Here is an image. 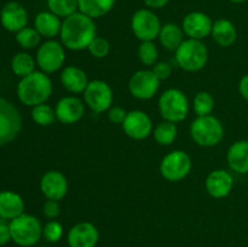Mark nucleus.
I'll return each mask as SVG.
<instances>
[{
    "label": "nucleus",
    "instance_id": "f257e3e1",
    "mask_svg": "<svg viewBox=\"0 0 248 247\" xmlns=\"http://www.w3.org/2000/svg\"><path fill=\"white\" fill-rule=\"evenodd\" d=\"M96 33L94 19L78 11L63 18L60 33L61 43L68 50H86L90 43L97 36Z\"/></svg>",
    "mask_w": 248,
    "mask_h": 247
},
{
    "label": "nucleus",
    "instance_id": "f03ea898",
    "mask_svg": "<svg viewBox=\"0 0 248 247\" xmlns=\"http://www.w3.org/2000/svg\"><path fill=\"white\" fill-rule=\"evenodd\" d=\"M53 91L52 81L44 72H33L27 77H21L17 86L18 99L28 107L43 104L51 97Z\"/></svg>",
    "mask_w": 248,
    "mask_h": 247
},
{
    "label": "nucleus",
    "instance_id": "7ed1b4c3",
    "mask_svg": "<svg viewBox=\"0 0 248 247\" xmlns=\"http://www.w3.org/2000/svg\"><path fill=\"white\" fill-rule=\"evenodd\" d=\"M174 52L177 64L186 72H199L207 64L208 50L202 40L186 39Z\"/></svg>",
    "mask_w": 248,
    "mask_h": 247
},
{
    "label": "nucleus",
    "instance_id": "20e7f679",
    "mask_svg": "<svg viewBox=\"0 0 248 247\" xmlns=\"http://www.w3.org/2000/svg\"><path fill=\"white\" fill-rule=\"evenodd\" d=\"M9 227L12 241L21 247L34 246L43 237V225L31 215L23 213L14 218L10 220Z\"/></svg>",
    "mask_w": 248,
    "mask_h": 247
},
{
    "label": "nucleus",
    "instance_id": "39448f33",
    "mask_svg": "<svg viewBox=\"0 0 248 247\" xmlns=\"http://www.w3.org/2000/svg\"><path fill=\"white\" fill-rule=\"evenodd\" d=\"M190 136L200 147H215L224 137V127L216 116H198L190 126Z\"/></svg>",
    "mask_w": 248,
    "mask_h": 247
},
{
    "label": "nucleus",
    "instance_id": "423d86ee",
    "mask_svg": "<svg viewBox=\"0 0 248 247\" xmlns=\"http://www.w3.org/2000/svg\"><path fill=\"white\" fill-rule=\"evenodd\" d=\"M189 99L179 89H169L160 96L159 111L162 119L171 123H181L189 114Z\"/></svg>",
    "mask_w": 248,
    "mask_h": 247
},
{
    "label": "nucleus",
    "instance_id": "0eeeda50",
    "mask_svg": "<svg viewBox=\"0 0 248 247\" xmlns=\"http://www.w3.org/2000/svg\"><path fill=\"white\" fill-rule=\"evenodd\" d=\"M193 162L188 153L173 150L165 155L160 164V173L169 182H181L190 173Z\"/></svg>",
    "mask_w": 248,
    "mask_h": 247
},
{
    "label": "nucleus",
    "instance_id": "6e6552de",
    "mask_svg": "<svg viewBox=\"0 0 248 247\" xmlns=\"http://www.w3.org/2000/svg\"><path fill=\"white\" fill-rule=\"evenodd\" d=\"M22 130V116L18 109L0 97V145L12 142Z\"/></svg>",
    "mask_w": 248,
    "mask_h": 247
},
{
    "label": "nucleus",
    "instance_id": "1a4fd4ad",
    "mask_svg": "<svg viewBox=\"0 0 248 247\" xmlns=\"http://www.w3.org/2000/svg\"><path fill=\"white\" fill-rule=\"evenodd\" d=\"M35 61L41 72L46 74L57 72L65 62V47L60 41L50 39L39 46Z\"/></svg>",
    "mask_w": 248,
    "mask_h": 247
},
{
    "label": "nucleus",
    "instance_id": "9d476101",
    "mask_svg": "<svg viewBox=\"0 0 248 247\" xmlns=\"http://www.w3.org/2000/svg\"><path fill=\"white\" fill-rule=\"evenodd\" d=\"M161 22L149 9H140L132 15L131 29L140 41H154L161 31Z\"/></svg>",
    "mask_w": 248,
    "mask_h": 247
},
{
    "label": "nucleus",
    "instance_id": "9b49d317",
    "mask_svg": "<svg viewBox=\"0 0 248 247\" xmlns=\"http://www.w3.org/2000/svg\"><path fill=\"white\" fill-rule=\"evenodd\" d=\"M113 90L103 80H92L84 91V102L94 113H104L113 104Z\"/></svg>",
    "mask_w": 248,
    "mask_h": 247
},
{
    "label": "nucleus",
    "instance_id": "f8f14e48",
    "mask_svg": "<svg viewBox=\"0 0 248 247\" xmlns=\"http://www.w3.org/2000/svg\"><path fill=\"white\" fill-rule=\"evenodd\" d=\"M160 80L150 69L136 72L128 80V91L135 98L147 101L153 98L160 89Z\"/></svg>",
    "mask_w": 248,
    "mask_h": 247
},
{
    "label": "nucleus",
    "instance_id": "ddd939ff",
    "mask_svg": "<svg viewBox=\"0 0 248 247\" xmlns=\"http://www.w3.org/2000/svg\"><path fill=\"white\" fill-rule=\"evenodd\" d=\"M121 126L124 132L136 140L145 139L153 133L152 119L143 110L127 111L125 121Z\"/></svg>",
    "mask_w": 248,
    "mask_h": 247
},
{
    "label": "nucleus",
    "instance_id": "4468645a",
    "mask_svg": "<svg viewBox=\"0 0 248 247\" xmlns=\"http://www.w3.org/2000/svg\"><path fill=\"white\" fill-rule=\"evenodd\" d=\"M213 22L207 14L202 11H193L186 15L182 22L184 34L190 39L202 40L212 33Z\"/></svg>",
    "mask_w": 248,
    "mask_h": 247
},
{
    "label": "nucleus",
    "instance_id": "2eb2a0df",
    "mask_svg": "<svg viewBox=\"0 0 248 247\" xmlns=\"http://www.w3.org/2000/svg\"><path fill=\"white\" fill-rule=\"evenodd\" d=\"M0 23L11 33H17L26 28L28 23V12L26 7L17 1L6 2L0 10Z\"/></svg>",
    "mask_w": 248,
    "mask_h": 247
},
{
    "label": "nucleus",
    "instance_id": "dca6fc26",
    "mask_svg": "<svg viewBox=\"0 0 248 247\" xmlns=\"http://www.w3.org/2000/svg\"><path fill=\"white\" fill-rule=\"evenodd\" d=\"M40 190L47 200H62L68 193L67 177L56 170L45 172L40 179Z\"/></svg>",
    "mask_w": 248,
    "mask_h": 247
},
{
    "label": "nucleus",
    "instance_id": "f3484780",
    "mask_svg": "<svg viewBox=\"0 0 248 247\" xmlns=\"http://www.w3.org/2000/svg\"><path fill=\"white\" fill-rule=\"evenodd\" d=\"M98 240V229L90 222H80L73 225L67 235L69 247H96Z\"/></svg>",
    "mask_w": 248,
    "mask_h": 247
},
{
    "label": "nucleus",
    "instance_id": "a211bd4d",
    "mask_svg": "<svg viewBox=\"0 0 248 247\" xmlns=\"http://www.w3.org/2000/svg\"><path fill=\"white\" fill-rule=\"evenodd\" d=\"M56 116L60 123L72 125L82 119L85 114V102L75 96L62 97L56 104Z\"/></svg>",
    "mask_w": 248,
    "mask_h": 247
},
{
    "label": "nucleus",
    "instance_id": "6ab92c4d",
    "mask_svg": "<svg viewBox=\"0 0 248 247\" xmlns=\"http://www.w3.org/2000/svg\"><path fill=\"white\" fill-rule=\"evenodd\" d=\"M207 193L215 199L227 198L232 190L234 179L225 170H215L207 176L205 182Z\"/></svg>",
    "mask_w": 248,
    "mask_h": 247
},
{
    "label": "nucleus",
    "instance_id": "aec40b11",
    "mask_svg": "<svg viewBox=\"0 0 248 247\" xmlns=\"http://www.w3.org/2000/svg\"><path fill=\"white\" fill-rule=\"evenodd\" d=\"M61 84L70 93H84L89 85L87 74L77 65H67L61 73Z\"/></svg>",
    "mask_w": 248,
    "mask_h": 247
},
{
    "label": "nucleus",
    "instance_id": "412c9836",
    "mask_svg": "<svg viewBox=\"0 0 248 247\" xmlns=\"http://www.w3.org/2000/svg\"><path fill=\"white\" fill-rule=\"evenodd\" d=\"M24 213V201L21 195L11 190L0 191V217L12 220Z\"/></svg>",
    "mask_w": 248,
    "mask_h": 247
},
{
    "label": "nucleus",
    "instance_id": "4be33fe9",
    "mask_svg": "<svg viewBox=\"0 0 248 247\" xmlns=\"http://www.w3.org/2000/svg\"><path fill=\"white\" fill-rule=\"evenodd\" d=\"M62 19L51 11H41L34 18V28L41 36L53 39L60 35L62 29Z\"/></svg>",
    "mask_w": 248,
    "mask_h": 247
},
{
    "label": "nucleus",
    "instance_id": "5701e85b",
    "mask_svg": "<svg viewBox=\"0 0 248 247\" xmlns=\"http://www.w3.org/2000/svg\"><path fill=\"white\" fill-rule=\"evenodd\" d=\"M227 161L234 172L241 174L248 173V140L235 142L228 150Z\"/></svg>",
    "mask_w": 248,
    "mask_h": 247
},
{
    "label": "nucleus",
    "instance_id": "b1692460",
    "mask_svg": "<svg viewBox=\"0 0 248 247\" xmlns=\"http://www.w3.org/2000/svg\"><path fill=\"white\" fill-rule=\"evenodd\" d=\"M212 38L222 47H229L236 41L237 31L232 21L227 18H219L213 22Z\"/></svg>",
    "mask_w": 248,
    "mask_h": 247
},
{
    "label": "nucleus",
    "instance_id": "393cba45",
    "mask_svg": "<svg viewBox=\"0 0 248 247\" xmlns=\"http://www.w3.org/2000/svg\"><path fill=\"white\" fill-rule=\"evenodd\" d=\"M184 31L182 27L176 23H166L161 27L159 33V41L166 50L176 51L184 41Z\"/></svg>",
    "mask_w": 248,
    "mask_h": 247
},
{
    "label": "nucleus",
    "instance_id": "a878e982",
    "mask_svg": "<svg viewBox=\"0 0 248 247\" xmlns=\"http://www.w3.org/2000/svg\"><path fill=\"white\" fill-rule=\"evenodd\" d=\"M116 0H79V11L91 18L106 16L115 6Z\"/></svg>",
    "mask_w": 248,
    "mask_h": 247
},
{
    "label": "nucleus",
    "instance_id": "bb28decb",
    "mask_svg": "<svg viewBox=\"0 0 248 247\" xmlns=\"http://www.w3.org/2000/svg\"><path fill=\"white\" fill-rule=\"evenodd\" d=\"M36 61L28 52H18L11 61V69L15 75L24 77L35 72Z\"/></svg>",
    "mask_w": 248,
    "mask_h": 247
},
{
    "label": "nucleus",
    "instance_id": "cd10ccee",
    "mask_svg": "<svg viewBox=\"0 0 248 247\" xmlns=\"http://www.w3.org/2000/svg\"><path fill=\"white\" fill-rule=\"evenodd\" d=\"M178 128L174 123L164 120L154 128V138L160 145H171L176 140Z\"/></svg>",
    "mask_w": 248,
    "mask_h": 247
},
{
    "label": "nucleus",
    "instance_id": "c85d7f7f",
    "mask_svg": "<svg viewBox=\"0 0 248 247\" xmlns=\"http://www.w3.org/2000/svg\"><path fill=\"white\" fill-rule=\"evenodd\" d=\"M48 11L53 12L61 18L70 16L79 11V0H46Z\"/></svg>",
    "mask_w": 248,
    "mask_h": 247
},
{
    "label": "nucleus",
    "instance_id": "c756f323",
    "mask_svg": "<svg viewBox=\"0 0 248 247\" xmlns=\"http://www.w3.org/2000/svg\"><path fill=\"white\" fill-rule=\"evenodd\" d=\"M31 119L39 126H50L57 120L56 110L48 104L43 103L33 107L31 109Z\"/></svg>",
    "mask_w": 248,
    "mask_h": 247
},
{
    "label": "nucleus",
    "instance_id": "7c9ffc66",
    "mask_svg": "<svg viewBox=\"0 0 248 247\" xmlns=\"http://www.w3.org/2000/svg\"><path fill=\"white\" fill-rule=\"evenodd\" d=\"M194 111L198 116L211 115L215 109V98L207 91H200L195 94L193 101Z\"/></svg>",
    "mask_w": 248,
    "mask_h": 247
},
{
    "label": "nucleus",
    "instance_id": "2f4dec72",
    "mask_svg": "<svg viewBox=\"0 0 248 247\" xmlns=\"http://www.w3.org/2000/svg\"><path fill=\"white\" fill-rule=\"evenodd\" d=\"M16 41L22 48H34L40 44L41 35L38 33L35 28H31V27H26V28L21 29L19 31L16 33Z\"/></svg>",
    "mask_w": 248,
    "mask_h": 247
},
{
    "label": "nucleus",
    "instance_id": "473e14b6",
    "mask_svg": "<svg viewBox=\"0 0 248 247\" xmlns=\"http://www.w3.org/2000/svg\"><path fill=\"white\" fill-rule=\"evenodd\" d=\"M138 58L144 65H154L159 58V51L153 41H142L138 47Z\"/></svg>",
    "mask_w": 248,
    "mask_h": 247
},
{
    "label": "nucleus",
    "instance_id": "72a5a7b5",
    "mask_svg": "<svg viewBox=\"0 0 248 247\" xmlns=\"http://www.w3.org/2000/svg\"><path fill=\"white\" fill-rule=\"evenodd\" d=\"M63 232L64 230H63L62 224L56 219H51L43 227V237L51 244L60 241L63 237Z\"/></svg>",
    "mask_w": 248,
    "mask_h": 247
},
{
    "label": "nucleus",
    "instance_id": "f704fd0d",
    "mask_svg": "<svg viewBox=\"0 0 248 247\" xmlns=\"http://www.w3.org/2000/svg\"><path fill=\"white\" fill-rule=\"evenodd\" d=\"M89 52L91 53V56H93L94 58H106L107 56L110 52V44L107 40L106 38H102V36H96L93 40L90 43L89 47H87Z\"/></svg>",
    "mask_w": 248,
    "mask_h": 247
},
{
    "label": "nucleus",
    "instance_id": "c9c22d12",
    "mask_svg": "<svg viewBox=\"0 0 248 247\" xmlns=\"http://www.w3.org/2000/svg\"><path fill=\"white\" fill-rule=\"evenodd\" d=\"M152 70L153 73L156 75V77L160 80V81L169 79V77L172 75V65L170 64L169 62H165V61L155 63V64L153 65Z\"/></svg>",
    "mask_w": 248,
    "mask_h": 247
},
{
    "label": "nucleus",
    "instance_id": "e433bc0d",
    "mask_svg": "<svg viewBox=\"0 0 248 247\" xmlns=\"http://www.w3.org/2000/svg\"><path fill=\"white\" fill-rule=\"evenodd\" d=\"M43 213L48 219H56L61 213V207L58 201L56 200H47L46 199L45 203L43 205Z\"/></svg>",
    "mask_w": 248,
    "mask_h": 247
},
{
    "label": "nucleus",
    "instance_id": "4c0bfd02",
    "mask_svg": "<svg viewBox=\"0 0 248 247\" xmlns=\"http://www.w3.org/2000/svg\"><path fill=\"white\" fill-rule=\"evenodd\" d=\"M126 115H127V111L123 107H111L108 110L109 121L113 124H118V125H123V123L126 119Z\"/></svg>",
    "mask_w": 248,
    "mask_h": 247
},
{
    "label": "nucleus",
    "instance_id": "58836bf2",
    "mask_svg": "<svg viewBox=\"0 0 248 247\" xmlns=\"http://www.w3.org/2000/svg\"><path fill=\"white\" fill-rule=\"evenodd\" d=\"M10 241H12V237L9 224H6L5 222H0V246H5Z\"/></svg>",
    "mask_w": 248,
    "mask_h": 247
},
{
    "label": "nucleus",
    "instance_id": "ea45409f",
    "mask_svg": "<svg viewBox=\"0 0 248 247\" xmlns=\"http://www.w3.org/2000/svg\"><path fill=\"white\" fill-rule=\"evenodd\" d=\"M149 9H162L170 2V0H143Z\"/></svg>",
    "mask_w": 248,
    "mask_h": 247
},
{
    "label": "nucleus",
    "instance_id": "a19ab883",
    "mask_svg": "<svg viewBox=\"0 0 248 247\" xmlns=\"http://www.w3.org/2000/svg\"><path fill=\"white\" fill-rule=\"evenodd\" d=\"M239 91L240 93H241V96L248 102V74L244 75L242 79L240 80Z\"/></svg>",
    "mask_w": 248,
    "mask_h": 247
},
{
    "label": "nucleus",
    "instance_id": "79ce46f5",
    "mask_svg": "<svg viewBox=\"0 0 248 247\" xmlns=\"http://www.w3.org/2000/svg\"><path fill=\"white\" fill-rule=\"evenodd\" d=\"M230 1L234 2V4H241V2L247 1V0H230Z\"/></svg>",
    "mask_w": 248,
    "mask_h": 247
}]
</instances>
